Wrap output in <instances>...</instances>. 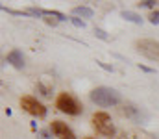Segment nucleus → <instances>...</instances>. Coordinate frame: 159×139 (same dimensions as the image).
I'll return each mask as SVG.
<instances>
[{"label": "nucleus", "mask_w": 159, "mask_h": 139, "mask_svg": "<svg viewBox=\"0 0 159 139\" xmlns=\"http://www.w3.org/2000/svg\"><path fill=\"white\" fill-rule=\"evenodd\" d=\"M56 108H57L59 111H63V113H67V115H74V117L81 115V111H83L81 102H80L74 95H70V93H67V91L57 95V98H56Z\"/></svg>", "instance_id": "f257e3e1"}, {"label": "nucleus", "mask_w": 159, "mask_h": 139, "mask_svg": "<svg viewBox=\"0 0 159 139\" xmlns=\"http://www.w3.org/2000/svg\"><path fill=\"white\" fill-rule=\"evenodd\" d=\"M91 100L96 104V106H102V108H111V106H117L120 102V95L111 87H96L91 91Z\"/></svg>", "instance_id": "f03ea898"}, {"label": "nucleus", "mask_w": 159, "mask_h": 139, "mask_svg": "<svg viewBox=\"0 0 159 139\" xmlns=\"http://www.w3.org/2000/svg\"><path fill=\"white\" fill-rule=\"evenodd\" d=\"M93 126L96 128L98 134H102V136H106V137H111V136L115 134V124H113L109 113H106V111H96V113H93Z\"/></svg>", "instance_id": "7ed1b4c3"}, {"label": "nucleus", "mask_w": 159, "mask_h": 139, "mask_svg": "<svg viewBox=\"0 0 159 139\" xmlns=\"http://www.w3.org/2000/svg\"><path fill=\"white\" fill-rule=\"evenodd\" d=\"M135 48H137V52H141L148 59L159 61V41H156V39H139V41H135Z\"/></svg>", "instance_id": "20e7f679"}, {"label": "nucleus", "mask_w": 159, "mask_h": 139, "mask_svg": "<svg viewBox=\"0 0 159 139\" xmlns=\"http://www.w3.org/2000/svg\"><path fill=\"white\" fill-rule=\"evenodd\" d=\"M20 108L24 109V111H28L30 115H34V117H46V108L41 104L37 98H34V96H30V95H26V96H22L20 98Z\"/></svg>", "instance_id": "39448f33"}, {"label": "nucleus", "mask_w": 159, "mask_h": 139, "mask_svg": "<svg viewBox=\"0 0 159 139\" xmlns=\"http://www.w3.org/2000/svg\"><path fill=\"white\" fill-rule=\"evenodd\" d=\"M50 130H52V134L57 139H76V134L63 121H52L50 123Z\"/></svg>", "instance_id": "423d86ee"}, {"label": "nucleus", "mask_w": 159, "mask_h": 139, "mask_svg": "<svg viewBox=\"0 0 159 139\" xmlns=\"http://www.w3.org/2000/svg\"><path fill=\"white\" fill-rule=\"evenodd\" d=\"M122 111H124V115H126L128 119H131V121H135V123H144V121H146V117L141 113V108H137V106H133V104H126V106L122 108Z\"/></svg>", "instance_id": "0eeeda50"}, {"label": "nucleus", "mask_w": 159, "mask_h": 139, "mask_svg": "<svg viewBox=\"0 0 159 139\" xmlns=\"http://www.w3.org/2000/svg\"><path fill=\"white\" fill-rule=\"evenodd\" d=\"M6 61L11 63L15 69H22V67L26 65V63H24V56H22L20 50H11V52L6 56Z\"/></svg>", "instance_id": "6e6552de"}, {"label": "nucleus", "mask_w": 159, "mask_h": 139, "mask_svg": "<svg viewBox=\"0 0 159 139\" xmlns=\"http://www.w3.org/2000/svg\"><path fill=\"white\" fill-rule=\"evenodd\" d=\"M72 13L78 15V17H83V19H91V17L94 15V11H93L91 7H87V6H76V7L72 9Z\"/></svg>", "instance_id": "1a4fd4ad"}, {"label": "nucleus", "mask_w": 159, "mask_h": 139, "mask_svg": "<svg viewBox=\"0 0 159 139\" xmlns=\"http://www.w3.org/2000/svg\"><path fill=\"white\" fill-rule=\"evenodd\" d=\"M120 15H122V19H126V21H129V22H133V24H141V22H143L141 15H137V13H133V11H122Z\"/></svg>", "instance_id": "9d476101"}, {"label": "nucleus", "mask_w": 159, "mask_h": 139, "mask_svg": "<svg viewBox=\"0 0 159 139\" xmlns=\"http://www.w3.org/2000/svg\"><path fill=\"white\" fill-rule=\"evenodd\" d=\"M43 17H56V21H67V17L54 9H43Z\"/></svg>", "instance_id": "9b49d317"}, {"label": "nucleus", "mask_w": 159, "mask_h": 139, "mask_svg": "<svg viewBox=\"0 0 159 139\" xmlns=\"http://www.w3.org/2000/svg\"><path fill=\"white\" fill-rule=\"evenodd\" d=\"M148 21H150L152 24H159V9H156V11H152V13H150Z\"/></svg>", "instance_id": "f8f14e48"}, {"label": "nucleus", "mask_w": 159, "mask_h": 139, "mask_svg": "<svg viewBox=\"0 0 159 139\" xmlns=\"http://www.w3.org/2000/svg\"><path fill=\"white\" fill-rule=\"evenodd\" d=\"M156 4H157L156 0H141V2H139L141 7H156Z\"/></svg>", "instance_id": "ddd939ff"}, {"label": "nucleus", "mask_w": 159, "mask_h": 139, "mask_svg": "<svg viewBox=\"0 0 159 139\" xmlns=\"http://www.w3.org/2000/svg\"><path fill=\"white\" fill-rule=\"evenodd\" d=\"M94 34H96V37L104 39V41H107V39H109V37L106 35V32H104V30H100V28H94Z\"/></svg>", "instance_id": "4468645a"}, {"label": "nucleus", "mask_w": 159, "mask_h": 139, "mask_svg": "<svg viewBox=\"0 0 159 139\" xmlns=\"http://www.w3.org/2000/svg\"><path fill=\"white\" fill-rule=\"evenodd\" d=\"M74 26H78V28H85V22L83 21H80V19H76V17H72V19H69Z\"/></svg>", "instance_id": "2eb2a0df"}, {"label": "nucleus", "mask_w": 159, "mask_h": 139, "mask_svg": "<svg viewBox=\"0 0 159 139\" xmlns=\"http://www.w3.org/2000/svg\"><path fill=\"white\" fill-rule=\"evenodd\" d=\"M37 89H39L41 95H44V96H48V95H50V89H48V87H44L43 84H37Z\"/></svg>", "instance_id": "dca6fc26"}, {"label": "nucleus", "mask_w": 159, "mask_h": 139, "mask_svg": "<svg viewBox=\"0 0 159 139\" xmlns=\"http://www.w3.org/2000/svg\"><path fill=\"white\" fill-rule=\"evenodd\" d=\"M44 22L50 24V26H56V24H57V21H52V19H44Z\"/></svg>", "instance_id": "f3484780"}, {"label": "nucleus", "mask_w": 159, "mask_h": 139, "mask_svg": "<svg viewBox=\"0 0 159 139\" xmlns=\"http://www.w3.org/2000/svg\"><path fill=\"white\" fill-rule=\"evenodd\" d=\"M139 69H143V71H146V72H154L150 67H144V65H139Z\"/></svg>", "instance_id": "a211bd4d"}, {"label": "nucleus", "mask_w": 159, "mask_h": 139, "mask_svg": "<svg viewBox=\"0 0 159 139\" xmlns=\"http://www.w3.org/2000/svg\"><path fill=\"white\" fill-rule=\"evenodd\" d=\"M85 139H94V137H85Z\"/></svg>", "instance_id": "6ab92c4d"}]
</instances>
